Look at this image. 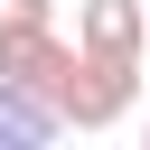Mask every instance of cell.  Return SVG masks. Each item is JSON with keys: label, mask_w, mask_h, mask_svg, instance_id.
Masks as SVG:
<instances>
[{"label": "cell", "mask_w": 150, "mask_h": 150, "mask_svg": "<svg viewBox=\"0 0 150 150\" xmlns=\"http://www.w3.org/2000/svg\"><path fill=\"white\" fill-rule=\"evenodd\" d=\"M56 103H66V131H112V122H131V103H141V56L75 47V66L56 75Z\"/></svg>", "instance_id": "1"}, {"label": "cell", "mask_w": 150, "mask_h": 150, "mask_svg": "<svg viewBox=\"0 0 150 150\" xmlns=\"http://www.w3.org/2000/svg\"><path fill=\"white\" fill-rule=\"evenodd\" d=\"M56 131H66V103H56L47 84L0 75V150H38V141H56Z\"/></svg>", "instance_id": "3"}, {"label": "cell", "mask_w": 150, "mask_h": 150, "mask_svg": "<svg viewBox=\"0 0 150 150\" xmlns=\"http://www.w3.org/2000/svg\"><path fill=\"white\" fill-rule=\"evenodd\" d=\"M28 19H47V0H0V28H28Z\"/></svg>", "instance_id": "5"}, {"label": "cell", "mask_w": 150, "mask_h": 150, "mask_svg": "<svg viewBox=\"0 0 150 150\" xmlns=\"http://www.w3.org/2000/svg\"><path fill=\"white\" fill-rule=\"evenodd\" d=\"M75 66V38H56L47 19H28V28H0V75H19V84H47L56 94V75Z\"/></svg>", "instance_id": "2"}, {"label": "cell", "mask_w": 150, "mask_h": 150, "mask_svg": "<svg viewBox=\"0 0 150 150\" xmlns=\"http://www.w3.org/2000/svg\"><path fill=\"white\" fill-rule=\"evenodd\" d=\"M75 47L141 56V47H150V9H141V0H84V9H75Z\"/></svg>", "instance_id": "4"}]
</instances>
